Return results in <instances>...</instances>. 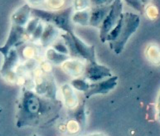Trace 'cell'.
<instances>
[{"mask_svg":"<svg viewBox=\"0 0 160 136\" xmlns=\"http://www.w3.org/2000/svg\"><path fill=\"white\" fill-rule=\"evenodd\" d=\"M50 104L30 91L24 92L19 107L18 126L34 124L41 121L46 113L50 111Z\"/></svg>","mask_w":160,"mask_h":136,"instance_id":"cell-1","label":"cell"},{"mask_svg":"<svg viewBox=\"0 0 160 136\" xmlns=\"http://www.w3.org/2000/svg\"><path fill=\"white\" fill-rule=\"evenodd\" d=\"M139 21V16L131 13L120 14L117 24L110 32L105 39V41L109 42L110 48L116 54L121 53L129 37L138 28Z\"/></svg>","mask_w":160,"mask_h":136,"instance_id":"cell-2","label":"cell"},{"mask_svg":"<svg viewBox=\"0 0 160 136\" xmlns=\"http://www.w3.org/2000/svg\"><path fill=\"white\" fill-rule=\"evenodd\" d=\"M73 8L69 7L61 11H45L38 8H31V13L35 18L42 20L46 23L53 24L54 26L58 27V28L68 33H73L72 24V14Z\"/></svg>","mask_w":160,"mask_h":136,"instance_id":"cell-3","label":"cell"},{"mask_svg":"<svg viewBox=\"0 0 160 136\" xmlns=\"http://www.w3.org/2000/svg\"><path fill=\"white\" fill-rule=\"evenodd\" d=\"M62 38L66 42V45L68 47V50L71 55L74 57H82L86 58L91 63L96 62V53H95V46L86 45L80 38H78L73 33L62 34Z\"/></svg>","mask_w":160,"mask_h":136,"instance_id":"cell-4","label":"cell"},{"mask_svg":"<svg viewBox=\"0 0 160 136\" xmlns=\"http://www.w3.org/2000/svg\"><path fill=\"white\" fill-rule=\"evenodd\" d=\"M123 4L120 0H115L111 3L110 12L108 13L105 19L103 20L102 23L100 25V38L102 43H105L106 37L110 32L112 30L117 24L118 21L120 19V14L122 13Z\"/></svg>","mask_w":160,"mask_h":136,"instance_id":"cell-5","label":"cell"},{"mask_svg":"<svg viewBox=\"0 0 160 136\" xmlns=\"http://www.w3.org/2000/svg\"><path fill=\"white\" fill-rule=\"evenodd\" d=\"M118 77H110V78L103 81L89 85L88 89L85 91L86 98H90L96 94H106L115 88L117 85Z\"/></svg>","mask_w":160,"mask_h":136,"instance_id":"cell-6","label":"cell"},{"mask_svg":"<svg viewBox=\"0 0 160 136\" xmlns=\"http://www.w3.org/2000/svg\"><path fill=\"white\" fill-rule=\"evenodd\" d=\"M106 77H112L110 70L105 66L99 65L97 62L89 63L86 69V77L92 81H98Z\"/></svg>","mask_w":160,"mask_h":136,"instance_id":"cell-7","label":"cell"},{"mask_svg":"<svg viewBox=\"0 0 160 136\" xmlns=\"http://www.w3.org/2000/svg\"><path fill=\"white\" fill-rule=\"evenodd\" d=\"M25 30L26 29L24 28L23 26H20L18 24L12 23V28H11V32H10L9 37H8L7 43H6L4 47L0 48V52L3 54L4 58L7 57V55L8 54L10 48L19 42Z\"/></svg>","mask_w":160,"mask_h":136,"instance_id":"cell-8","label":"cell"},{"mask_svg":"<svg viewBox=\"0 0 160 136\" xmlns=\"http://www.w3.org/2000/svg\"><path fill=\"white\" fill-rule=\"evenodd\" d=\"M111 4L104 5V6H96L91 10L90 14V19H89V24L91 26L100 28L103 20L105 19L108 13L110 12Z\"/></svg>","mask_w":160,"mask_h":136,"instance_id":"cell-9","label":"cell"},{"mask_svg":"<svg viewBox=\"0 0 160 136\" xmlns=\"http://www.w3.org/2000/svg\"><path fill=\"white\" fill-rule=\"evenodd\" d=\"M30 13H31V8L29 7V5H23L12 15V23L18 24L20 26H24L28 20Z\"/></svg>","mask_w":160,"mask_h":136,"instance_id":"cell-10","label":"cell"},{"mask_svg":"<svg viewBox=\"0 0 160 136\" xmlns=\"http://www.w3.org/2000/svg\"><path fill=\"white\" fill-rule=\"evenodd\" d=\"M58 34V32L54 28V27L52 25H48L42 32V34L41 36V41L44 46H48L52 41L54 39V37Z\"/></svg>","mask_w":160,"mask_h":136,"instance_id":"cell-11","label":"cell"},{"mask_svg":"<svg viewBox=\"0 0 160 136\" xmlns=\"http://www.w3.org/2000/svg\"><path fill=\"white\" fill-rule=\"evenodd\" d=\"M89 19H90V14L87 11H79L76 13L72 18V20L74 23L81 24V25L89 24Z\"/></svg>","mask_w":160,"mask_h":136,"instance_id":"cell-12","label":"cell"},{"mask_svg":"<svg viewBox=\"0 0 160 136\" xmlns=\"http://www.w3.org/2000/svg\"><path fill=\"white\" fill-rule=\"evenodd\" d=\"M48 58H50L52 62H56V64H58V63H60V62H63L66 59H67V57H66L65 55H61L60 53H58V52L56 53L55 51L52 50V49L48 51Z\"/></svg>","mask_w":160,"mask_h":136,"instance_id":"cell-13","label":"cell"},{"mask_svg":"<svg viewBox=\"0 0 160 136\" xmlns=\"http://www.w3.org/2000/svg\"><path fill=\"white\" fill-rule=\"evenodd\" d=\"M85 105H82L81 106H80L78 108V110L74 113V116H76L77 119L79 122V124L81 125V126L83 127L85 125V120H86V117H85V112H84V110H85V108H84Z\"/></svg>","mask_w":160,"mask_h":136,"instance_id":"cell-14","label":"cell"},{"mask_svg":"<svg viewBox=\"0 0 160 136\" xmlns=\"http://www.w3.org/2000/svg\"><path fill=\"white\" fill-rule=\"evenodd\" d=\"M72 84L75 88H77V90H79V91H84V92H85L89 87V84H86V82L84 81H82V80H74V81H72Z\"/></svg>","mask_w":160,"mask_h":136,"instance_id":"cell-15","label":"cell"},{"mask_svg":"<svg viewBox=\"0 0 160 136\" xmlns=\"http://www.w3.org/2000/svg\"><path fill=\"white\" fill-rule=\"evenodd\" d=\"M125 2L131 6L132 8H134V9L138 10V11H140L142 12L143 8V3H141L140 0H125Z\"/></svg>","mask_w":160,"mask_h":136,"instance_id":"cell-16","label":"cell"},{"mask_svg":"<svg viewBox=\"0 0 160 136\" xmlns=\"http://www.w3.org/2000/svg\"><path fill=\"white\" fill-rule=\"evenodd\" d=\"M42 32H43V27H42V23H38V26L37 28H35V30L33 31L32 33V40L35 41L37 39H39L42 36Z\"/></svg>","mask_w":160,"mask_h":136,"instance_id":"cell-17","label":"cell"},{"mask_svg":"<svg viewBox=\"0 0 160 136\" xmlns=\"http://www.w3.org/2000/svg\"><path fill=\"white\" fill-rule=\"evenodd\" d=\"M38 23H39V18H35L34 19L32 20V21L28 23V28H26L27 32H28V33H32Z\"/></svg>","mask_w":160,"mask_h":136,"instance_id":"cell-18","label":"cell"},{"mask_svg":"<svg viewBox=\"0 0 160 136\" xmlns=\"http://www.w3.org/2000/svg\"><path fill=\"white\" fill-rule=\"evenodd\" d=\"M115 0H91V3L96 6H104V5L111 4Z\"/></svg>","mask_w":160,"mask_h":136,"instance_id":"cell-19","label":"cell"},{"mask_svg":"<svg viewBox=\"0 0 160 136\" xmlns=\"http://www.w3.org/2000/svg\"><path fill=\"white\" fill-rule=\"evenodd\" d=\"M88 6L87 0H76L75 1V8L77 10H81Z\"/></svg>","mask_w":160,"mask_h":136,"instance_id":"cell-20","label":"cell"},{"mask_svg":"<svg viewBox=\"0 0 160 136\" xmlns=\"http://www.w3.org/2000/svg\"><path fill=\"white\" fill-rule=\"evenodd\" d=\"M54 48H55V50L57 51V52H58V53H66V54L69 53L67 47H66V46L62 44V43H58V44L55 45L54 46Z\"/></svg>","mask_w":160,"mask_h":136,"instance_id":"cell-21","label":"cell"}]
</instances>
